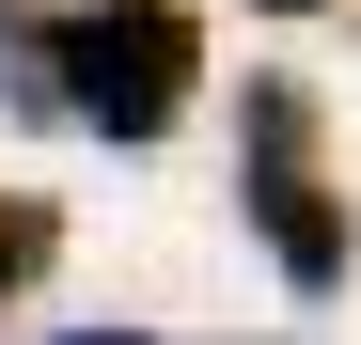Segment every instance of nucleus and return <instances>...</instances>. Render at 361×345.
I'll return each instance as SVG.
<instances>
[{"mask_svg":"<svg viewBox=\"0 0 361 345\" xmlns=\"http://www.w3.org/2000/svg\"><path fill=\"white\" fill-rule=\"evenodd\" d=\"M63 345H142V330H63Z\"/></svg>","mask_w":361,"mask_h":345,"instance_id":"nucleus-5","label":"nucleus"},{"mask_svg":"<svg viewBox=\"0 0 361 345\" xmlns=\"http://www.w3.org/2000/svg\"><path fill=\"white\" fill-rule=\"evenodd\" d=\"M252 16H314V0H252Z\"/></svg>","mask_w":361,"mask_h":345,"instance_id":"nucleus-6","label":"nucleus"},{"mask_svg":"<svg viewBox=\"0 0 361 345\" xmlns=\"http://www.w3.org/2000/svg\"><path fill=\"white\" fill-rule=\"evenodd\" d=\"M235 204H252V236H267V267L298 282V299H345L361 220L314 172V94L298 79H235Z\"/></svg>","mask_w":361,"mask_h":345,"instance_id":"nucleus-2","label":"nucleus"},{"mask_svg":"<svg viewBox=\"0 0 361 345\" xmlns=\"http://www.w3.org/2000/svg\"><path fill=\"white\" fill-rule=\"evenodd\" d=\"M204 94V16L189 0H63V16L32 32V110H63L94 142H173Z\"/></svg>","mask_w":361,"mask_h":345,"instance_id":"nucleus-1","label":"nucleus"},{"mask_svg":"<svg viewBox=\"0 0 361 345\" xmlns=\"http://www.w3.org/2000/svg\"><path fill=\"white\" fill-rule=\"evenodd\" d=\"M32 32H47V0H0V94H32Z\"/></svg>","mask_w":361,"mask_h":345,"instance_id":"nucleus-4","label":"nucleus"},{"mask_svg":"<svg viewBox=\"0 0 361 345\" xmlns=\"http://www.w3.org/2000/svg\"><path fill=\"white\" fill-rule=\"evenodd\" d=\"M47 267H63V204H47V189H0V299H32Z\"/></svg>","mask_w":361,"mask_h":345,"instance_id":"nucleus-3","label":"nucleus"}]
</instances>
